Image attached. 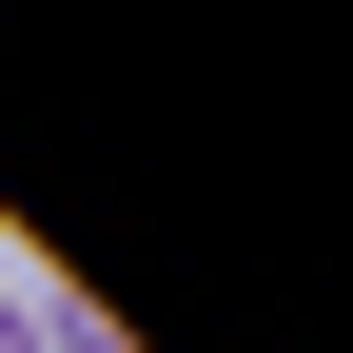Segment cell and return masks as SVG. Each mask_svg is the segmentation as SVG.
I'll return each instance as SVG.
<instances>
[{"mask_svg": "<svg viewBox=\"0 0 353 353\" xmlns=\"http://www.w3.org/2000/svg\"><path fill=\"white\" fill-rule=\"evenodd\" d=\"M0 353H59V294H0Z\"/></svg>", "mask_w": 353, "mask_h": 353, "instance_id": "cell-1", "label": "cell"}]
</instances>
